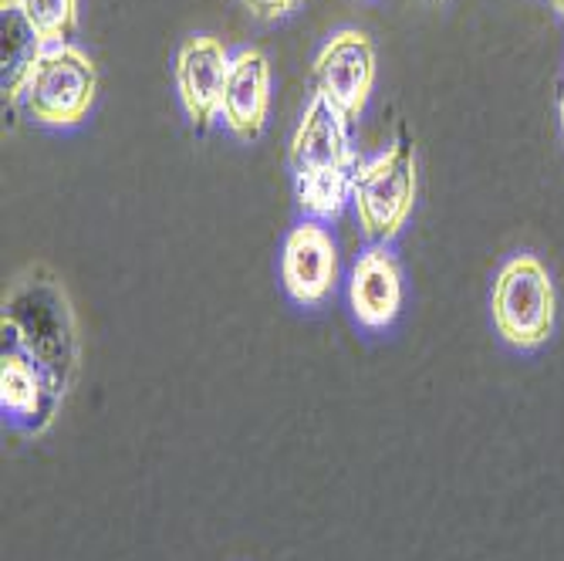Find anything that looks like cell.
I'll list each match as a JSON object with an SVG mask.
<instances>
[{"mask_svg": "<svg viewBox=\"0 0 564 561\" xmlns=\"http://www.w3.org/2000/svg\"><path fill=\"white\" fill-rule=\"evenodd\" d=\"M47 41L34 31V24L24 18L18 0H4L0 4V91L4 101H21L28 78L44 55Z\"/></svg>", "mask_w": 564, "mask_h": 561, "instance_id": "cell-11", "label": "cell"}, {"mask_svg": "<svg viewBox=\"0 0 564 561\" xmlns=\"http://www.w3.org/2000/svg\"><path fill=\"white\" fill-rule=\"evenodd\" d=\"M301 0H243V8L258 21H281L297 11Z\"/></svg>", "mask_w": 564, "mask_h": 561, "instance_id": "cell-13", "label": "cell"}, {"mask_svg": "<svg viewBox=\"0 0 564 561\" xmlns=\"http://www.w3.org/2000/svg\"><path fill=\"white\" fill-rule=\"evenodd\" d=\"M230 55L220 37L214 34H193L183 41L176 55V91L183 101L186 119L203 132L214 119H220V98L230 75Z\"/></svg>", "mask_w": 564, "mask_h": 561, "instance_id": "cell-8", "label": "cell"}, {"mask_svg": "<svg viewBox=\"0 0 564 561\" xmlns=\"http://www.w3.org/2000/svg\"><path fill=\"white\" fill-rule=\"evenodd\" d=\"M348 304L358 325L389 328L402 309V268L386 244H372L348 278Z\"/></svg>", "mask_w": 564, "mask_h": 561, "instance_id": "cell-10", "label": "cell"}, {"mask_svg": "<svg viewBox=\"0 0 564 561\" xmlns=\"http://www.w3.org/2000/svg\"><path fill=\"white\" fill-rule=\"evenodd\" d=\"M348 126L325 98L312 95L291 139V176L301 214L312 220L341 217L351 199V180L358 173V157L351 149Z\"/></svg>", "mask_w": 564, "mask_h": 561, "instance_id": "cell-2", "label": "cell"}, {"mask_svg": "<svg viewBox=\"0 0 564 561\" xmlns=\"http://www.w3.org/2000/svg\"><path fill=\"white\" fill-rule=\"evenodd\" d=\"M271 109V62L264 51L243 47L230 62V75L220 98V119L234 139L253 142L264 132Z\"/></svg>", "mask_w": 564, "mask_h": 561, "instance_id": "cell-9", "label": "cell"}, {"mask_svg": "<svg viewBox=\"0 0 564 561\" xmlns=\"http://www.w3.org/2000/svg\"><path fill=\"white\" fill-rule=\"evenodd\" d=\"M416 203V145L405 129L395 142L358 166L351 180V207L358 214L366 240L389 244L405 227Z\"/></svg>", "mask_w": 564, "mask_h": 561, "instance_id": "cell-3", "label": "cell"}, {"mask_svg": "<svg viewBox=\"0 0 564 561\" xmlns=\"http://www.w3.org/2000/svg\"><path fill=\"white\" fill-rule=\"evenodd\" d=\"M557 109H561V132H564V85H561V98H557Z\"/></svg>", "mask_w": 564, "mask_h": 561, "instance_id": "cell-14", "label": "cell"}, {"mask_svg": "<svg viewBox=\"0 0 564 561\" xmlns=\"http://www.w3.org/2000/svg\"><path fill=\"white\" fill-rule=\"evenodd\" d=\"M376 85V47L366 31L345 28L325 41L312 65V88L318 98L345 119L355 122L366 112Z\"/></svg>", "mask_w": 564, "mask_h": 561, "instance_id": "cell-6", "label": "cell"}, {"mask_svg": "<svg viewBox=\"0 0 564 561\" xmlns=\"http://www.w3.org/2000/svg\"><path fill=\"white\" fill-rule=\"evenodd\" d=\"M24 18L47 44H68L78 28V0H18Z\"/></svg>", "mask_w": 564, "mask_h": 561, "instance_id": "cell-12", "label": "cell"}, {"mask_svg": "<svg viewBox=\"0 0 564 561\" xmlns=\"http://www.w3.org/2000/svg\"><path fill=\"white\" fill-rule=\"evenodd\" d=\"M98 91V72L78 44H47L37 58L28 88L24 109L34 122L51 129H72L88 119Z\"/></svg>", "mask_w": 564, "mask_h": 561, "instance_id": "cell-5", "label": "cell"}, {"mask_svg": "<svg viewBox=\"0 0 564 561\" xmlns=\"http://www.w3.org/2000/svg\"><path fill=\"white\" fill-rule=\"evenodd\" d=\"M494 325L514 348H541L554 335L557 291L554 278L534 253H514L497 271L490 291Z\"/></svg>", "mask_w": 564, "mask_h": 561, "instance_id": "cell-4", "label": "cell"}, {"mask_svg": "<svg viewBox=\"0 0 564 561\" xmlns=\"http://www.w3.org/2000/svg\"><path fill=\"white\" fill-rule=\"evenodd\" d=\"M281 284L304 309H318L332 298L338 284V244L328 227L301 220L288 230L281 244Z\"/></svg>", "mask_w": 564, "mask_h": 561, "instance_id": "cell-7", "label": "cell"}, {"mask_svg": "<svg viewBox=\"0 0 564 561\" xmlns=\"http://www.w3.org/2000/svg\"><path fill=\"white\" fill-rule=\"evenodd\" d=\"M426 4H443V0H426Z\"/></svg>", "mask_w": 564, "mask_h": 561, "instance_id": "cell-16", "label": "cell"}, {"mask_svg": "<svg viewBox=\"0 0 564 561\" xmlns=\"http://www.w3.org/2000/svg\"><path fill=\"white\" fill-rule=\"evenodd\" d=\"M551 4H554V11H557V14L564 18V0H551Z\"/></svg>", "mask_w": 564, "mask_h": 561, "instance_id": "cell-15", "label": "cell"}, {"mask_svg": "<svg viewBox=\"0 0 564 561\" xmlns=\"http://www.w3.org/2000/svg\"><path fill=\"white\" fill-rule=\"evenodd\" d=\"M4 355H0V406L4 417L24 430L47 427L58 399L65 396L75 342L72 319L65 312V298L44 312L21 309L18 298L4 304Z\"/></svg>", "mask_w": 564, "mask_h": 561, "instance_id": "cell-1", "label": "cell"}]
</instances>
